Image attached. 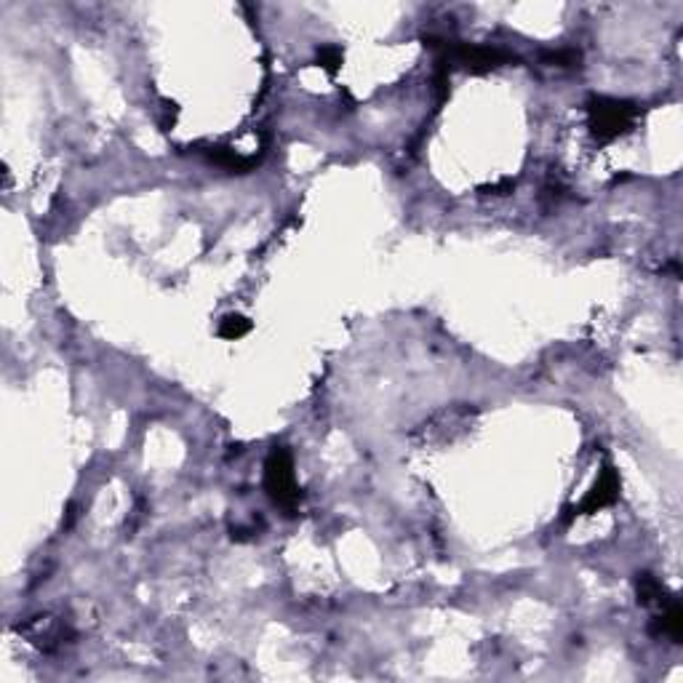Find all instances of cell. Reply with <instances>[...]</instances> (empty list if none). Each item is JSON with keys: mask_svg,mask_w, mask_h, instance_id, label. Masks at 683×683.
Segmentation results:
<instances>
[{"mask_svg": "<svg viewBox=\"0 0 683 683\" xmlns=\"http://www.w3.org/2000/svg\"><path fill=\"white\" fill-rule=\"evenodd\" d=\"M614 497H616V481H614V472H607L604 481L593 489V494L585 502V508L588 510H598V508H604L608 502H614Z\"/></svg>", "mask_w": 683, "mask_h": 683, "instance_id": "cell-3", "label": "cell"}, {"mask_svg": "<svg viewBox=\"0 0 683 683\" xmlns=\"http://www.w3.org/2000/svg\"><path fill=\"white\" fill-rule=\"evenodd\" d=\"M248 331V323L243 320V318H228L225 323H222V337H228V339H238V337H243Z\"/></svg>", "mask_w": 683, "mask_h": 683, "instance_id": "cell-4", "label": "cell"}, {"mask_svg": "<svg viewBox=\"0 0 683 683\" xmlns=\"http://www.w3.org/2000/svg\"><path fill=\"white\" fill-rule=\"evenodd\" d=\"M265 486L281 508H294L297 505L300 491H297V481H294V470H292V456L286 452H275L267 459Z\"/></svg>", "mask_w": 683, "mask_h": 683, "instance_id": "cell-2", "label": "cell"}, {"mask_svg": "<svg viewBox=\"0 0 683 683\" xmlns=\"http://www.w3.org/2000/svg\"><path fill=\"white\" fill-rule=\"evenodd\" d=\"M588 112H590V126L601 139L619 137L622 131H627V126L635 118V110L616 99H593Z\"/></svg>", "mask_w": 683, "mask_h": 683, "instance_id": "cell-1", "label": "cell"}]
</instances>
